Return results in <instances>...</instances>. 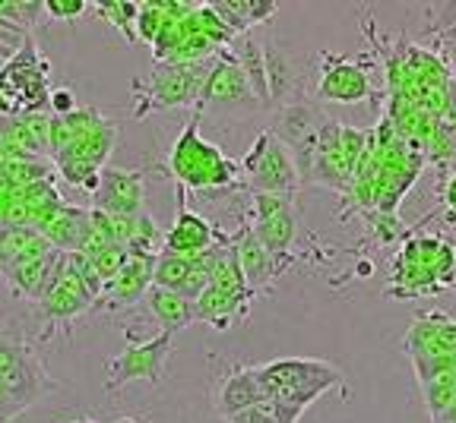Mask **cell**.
<instances>
[{"instance_id": "7", "label": "cell", "mask_w": 456, "mask_h": 423, "mask_svg": "<svg viewBox=\"0 0 456 423\" xmlns=\"http://www.w3.org/2000/svg\"><path fill=\"white\" fill-rule=\"evenodd\" d=\"M256 108V99L250 92L248 76L241 73L238 60L232 57L228 48H219L213 57V67L207 70L203 79V89H200L197 99V114L203 111H228V114H241Z\"/></svg>"}, {"instance_id": "8", "label": "cell", "mask_w": 456, "mask_h": 423, "mask_svg": "<svg viewBox=\"0 0 456 423\" xmlns=\"http://www.w3.org/2000/svg\"><path fill=\"white\" fill-rule=\"evenodd\" d=\"M254 237L264 243V250L273 259H282L292 250L295 231H298V215H295V199L285 196H266L254 193Z\"/></svg>"}, {"instance_id": "5", "label": "cell", "mask_w": 456, "mask_h": 423, "mask_svg": "<svg viewBox=\"0 0 456 423\" xmlns=\"http://www.w3.org/2000/svg\"><path fill=\"white\" fill-rule=\"evenodd\" d=\"M238 168H241V184L248 187L250 193L295 199V193H298V187H301L295 156L285 148V142L279 140L273 130L256 136V142L250 146L244 162H238Z\"/></svg>"}, {"instance_id": "21", "label": "cell", "mask_w": 456, "mask_h": 423, "mask_svg": "<svg viewBox=\"0 0 456 423\" xmlns=\"http://www.w3.org/2000/svg\"><path fill=\"white\" fill-rule=\"evenodd\" d=\"M142 300H146L150 313L156 316V323L162 325V331H171V335H175V331H181L191 323H197V316H193V304L191 300H184L181 294H175V291H165V288H156V284H152Z\"/></svg>"}, {"instance_id": "1", "label": "cell", "mask_w": 456, "mask_h": 423, "mask_svg": "<svg viewBox=\"0 0 456 423\" xmlns=\"http://www.w3.org/2000/svg\"><path fill=\"white\" fill-rule=\"evenodd\" d=\"M168 168L178 180L181 190H235L241 184V168L238 162L225 158L219 152V146L207 142L200 136V114L193 111V117L187 120V127L178 133L175 146H171Z\"/></svg>"}, {"instance_id": "11", "label": "cell", "mask_w": 456, "mask_h": 423, "mask_svg": "<svg viewBox=\"0 0 456 423\" xmlns=\"http://www.w3.org/2000/svg\"><path fill=\"white\" fill-rule=\"evenodd\" d=\"M152 268H156V256L127 253L124 268L102 288L95 307H105V310H111V313L136 307L142 297H146V291L152 288Z\"/></svg>"}, {"instance_id": "14", "label": "cell", "mask_w": 456, "mask_h": 423, "mask_svg": "<svg viewBox=\"0 0 456 423\" xmlns=\"http://www.w3.org/2000/svg\"><path fill=\"white\" fill-rule=\"evenodd\" d=\"M93 307H95L93 291L86 288L77 275H70L67 268H64V275L57 278L54 288L36 300L38 316L48 319V323H67V319H77V316H83V313H89Z\"/></svg>"}, {"instance_id": "17", "label": "cell", "mask_w": 456, "mask_h": 423, "mask_svg": "<svg viewBox=\"0 0 456 423\" xmlns=\"http://www.w3.org/2000/svg\"><path fill=\"white\" fill-rule=\"evenodd\" d=\"M232 247H235V256H238V266H241L244 282H248V288L254 291V294H256V291H264L266 284L276 278V272H279L276 259H273V256L264 250V243L254 237L250 225H244L241 231L235 234Z\"/></svg>"}, {"instance_id": "27", "label": "cell", "mask_w": 456, "mask_h": 423, "mask_svg": "<svg viewBox=\"0 0 456 423\" xmlns=\"http://www.w3.org/2000/svg\"><path fill=\"white\" fill-rule=\"evenodd\" d=\"M89 259H93L95 272H99V278H102V288H105V284L124 268V262H127V250H124V247H108V250H102L99 256H89Z\"/></svg>"}, {"instance_id": "9", "label": "cell", "mask_w": 456, "mask_h": 423, "mask_svg": "<svg viewBox=\"0 0 456 423\" xmlns=\"http://www.w3.org/2000/svg\"><path fill=\"white\" fill-rule=\"evenodd\" d=\"M146 205V177L142 171L102 168L93 193V209L105 215H140Z\"/></svg>"}, {"instance_id": "31", "label": "cell", "mask_w": 456, "mask_h": 423, "mask_svg": "<svg viewBox=\"0 0 456 423\" xmlns=\"http://www.w3.org/2000/svg\"><path fill=\"white\" fill-rule=\"evenodd\" d=\"M441 117H444V124H447V127L456 130V83H453V79H450L447 95H444V111H441Z\"/></svg>"}, {"instance_id": "4", "label": "cell", "mask_w": 456, "mask_h": 423, "mask_svg": "<svg viewBox=\"0 0 456 423\" xmlns=\"http://www.w3.org/2000/svg\"><path fill=\"white\" fill-rule=\"evenodd\" d=\"M209 67L203 64H171L156 60L146 79H136L134 92V120H142L150 111H168V108L197 105L203 79Z\"/></svg>"}, {"instance_id": "2", "label": "cell", "mask_w": 456, "mask_h": 423, "mask_svg": "<svg viewBox=\"0 0 456 423\" xmlns=\"http://www.w3.org/2000/svg\"><path fill=\"white\" fill-rule=\"evenodd\" d=\"M456 284V250L437 237H415L393 262V297H425Z\"/></svg>"}, {"instance_id": "24", "label": "cell", "mask_w": 456, "mask_h": 423, "mask_svg": "<svg viewBox=\"0 0 456 423\" xmlns=\"http://www.w3.org/2000/svg\"><path fill=\"white\" fill-rule=\"evenodd\" d=\"M93 10L99 13V20H105L111 28H118L130 44L136 42L134 22H136V10H140V4H130V0H105V4H93Z\"/></svg>"}, {"instance_id": "33", "label": "cell", "mask_w": 456, "mask_h": 423, "mask_svg": "<svg viewBox=\"0 0 456 423\" xmlns=\"http://www.w3.org/2000/svg\"><path fill=\"white\" fill-rule=\"evenodd\" d=\"M370 272H374V266H370V262L364 259L362 266H358V275H362V278H370Z\"/></svg>"}, {"instance_id": "28", "label": "cell", "mask_w": 456, "mask_h": 423, "mask_svg": "<svg viewBox=\"0 0 456 423\" xmlns=\"http://www.w3.org/2000/svg\"><path fill=\"white\" fill-rule=\"evenodd\" d=\"M28 351H32V347H28L26 341L13 339L10 331H0V379H4Z\"/></svg>"}, {"instance_id": "13", "label": "cell", "mask_w": 456, "mask_h": 423, "mask_svg": "<svg viewBox=\"0 0 456 423\" xmlns=\"http://www.w3.org/2000/svg\"><path fill=\"white\" fill-rule=\"evenodd\" d=\"M209 247H216V227L203 215L187 209L184 193H178V215H175V225L165 231L162 250L175 256H197L207 253Z\"/></svg>"}, {"instance_id": "10", "label": "cell", "mask_w": 456, "mask_h": 423, "mask_svg": "<svg viewBox=\"0 0 456 423\" xmlns=\"http://www.w3.org/2000/svg\"><path fill=\"white\" fill-rule=\"evenodd\" d=\"M317 99L336 101V105H355V101L370 99V76L364 67L346 57L323 54V67L317 70Z\"/></svg>"}, {"instance_id": "3", "label": "cell", "mask_w": 456, "mask_h": 423, "mask_svg": "<svg viewBox=\"0 0 456 423\" xmlns=\"http://www.w3.org/2000/svg\"><path fill=\"white\" fill-rule=\"evenodd\" d=\"M256 376H260V388H264L266 398L295 404L301 411H307L323 392H330V388H336L342 382L339 367L317 357L270 360L264 367H256Z\"/></svg>"}, {"instance_id": "6", "label": "cell", "mask_w": 456, "mask_h": 423, "mask_svg": "<svg viewBox=\"0 0 456 423\" xmlns=\"http://www.w3.org/2000/svg\"><path fill=\"white\" fill-rule=\"evenodd\" d=\"M171 341L175 335L171 331H159L150 335L146 341H134V345L124 347L118 357L108 360L105 370V392L114 395L118 388H124L127 382H162L165 379V363L171 357Z\"/></svg>"}, {"instance_id": "32", "label": "cell", "mask_w": 456, "mask_h": 423, "mask_svg": "<svg viewBox=\"0 0 456 423\" xmlns=\"http://www.w3.org/2000/svg\"><path fill=\"white\" fill-rule=\"evenodd\" d=\"M13 411H10V402H7V395H4V388H0V423L4 420H13Z\"/></svg>"}, {"instance_id": "15", "label": "cell", "mask_w": 456, "mask_h": 423, "mask_svg": "<svg viewBox=\"0 0 456 423\" xmlns=\"http://www.w3.org/2000/svg\"><path fill=\"white\" fill-rule=\"evenodd\" d=\"M51 386H54V382L48 379V373H45L42 360L36 357V351H28L26 357L0 379V388H4V395H7L13 414H22L26 408H32Z\"/></svg>"}, {"instance_id": "30", "label": "cell", "mask_w": 456, "mask_h": 423, "mask_svg": "<svg viewBox=\"0 0 456 423\" xmlns=\"http://www.w3.org/2000/svg\"><path fill=\"white\" fill-rule=\"evenodd\" d=\"M48 108H51V114L54 117H64V114H70L73 108V95H70V89H57V92H51L48 95Z\"/></svg>"}, {"instance_id": "29", "label": "cell", "mask_w": 456, "mask_h": 423, "mask_svg": "<svg viewBox=\"0 0 456 423\" xmlns=\"http://www.w3.org/2000/svg\"><path fill=\"white\" fill-rule=\"evenodd\" d=\"M89 10H93V4H86V0H45V16L48 20H83Z\"/></svg>"}, {"instance_id": "19", "label": "cell", "mask_w": 456, "mask_h": 423, "mask_svg": "<svg viewBox=\"0 0 456 423\" xmlns=\"http://www.w3.org/2000/svg\"><path fill=\"white\" fill-rule=\"evenodd\" d=\"M264 70H266V92H270V105L289 99L292 89L301 79L292 54H289L276 38H266V44H264Z\"/></svg>"}, {"instance_id": "34", "label": "cell", "mask_w": 456, "mask_h": 423, "mask_svg": "<svg viewBox=\"0 0 456 423\" xmlns=\"http://www.w3.org/2000/svg\"><path fill=\"white\" fill-rule=\"evenodd\" d=\"M453 67H456V48H453Z\"/></svg>"}, {"instance_id": "12", "label": "cell", "mask_w": 456, "mask_h": 423, "mask_svg": "<svg viewBox=\"0 0 456 423\" xmlns=\"http://www.w3.org/2000/svg\"><path fill=\"white\" fill-rule=\"evenodd\" d=\"M406 354L412 357H456V319H447L444 313H421L409 325Z\"/></svg>"}, {"instance_id": "18", "label": "cell", "mask_w": 456, "mask_h": 423, "mask_svg": "<svg viewBox=\"0 0 456 423\" xmlns=\"http://www.w3.org/2000/svg\"><path fill=\"white\" fill-rule=\"evenodd\" d=\"M250 300H254V297L228 294V291H219L209 284V288L193 300V316H197V323H207V325H213V329L225 331V329H232L235 319H241L244 313H248Z\"/></svg>"}, {"instance_id": "26", "label": "cell", "mask_w": 456, "mask_h": 423, "mask_svg": "<svg viewBox=\"0 0 456 423\" xmlns=\"http://www.w3.org/2000/svg\"><path fill=\"white\" fill-rule=\"evenodd\" d=\"M425 13L431 32L441 36L450 48H456V4H431V7H425Z\"/></svg>"}, {"instance_id": "16", "label": "cell", "mask_w": 456, "mask_h": 423, "mask_svg": "<svg viewBox=\"0 0 456 423\" xmlns=\"http://www.w3.org/2000/svg\"><path fill=\"white\" fill-rule=\"evenodd\" d=\"M264 388H260V376L256 367H238L216 386L213 392V408L219 411V417H235L241 411L254 408L256 402H264Z\"/></svg>"}, {"instance_id": "22", "label": "cell", "mask_w": 456, "mask_h": 423, "mask_svg": "<svg viewBox=\"0 0 456 423\" xmlns=\"http://www.w3.org/2000/svg\"><path fill=\"white\" fill-rule=\"evenodd\" d=\"M301 414H305V411L295 408V404L276 402V398H264V402H256L254 408L228 417L225 423H298Z\"/></svg>"}, {"instance_id": "20", "label": "cell", "mask_w": 456, "mask_h": 423, "mask_svg": "<svg viewBox=\"0 0 456 423\" xmlns=\"http://www.w3.org/2000/svg\"><path fill=\"white\" fill-rule=\"evenodd\" d=\"M54 253L57 250H51V253H45V256H32V259H20V262H13V266L4 268L0 275H4V282H7L10 294L26 297V300L36 304L38 294H42V288H45V278H48L51 262H54Z\"/></svg>"}, {"instance_id": "23", "label": "cell", "mask_w": 456, "mask_h": 423, "mask_svg": "<svg viewBox=\"0 0 456 423\" xmlns=\"http://www.w3.org/2000/svg\"><path fill=\"white\" fill-rule=\"evenodd\" d=\"M191 256H175V253H159L156 256V268H152V284L165 291H178L184 284V278L191 275Z\"/></svg>"}, {"instance_id": "25", "label": "cell", "mask_w": 456, "mask_h": 423, "mask_svg": "<svg viewBox=\"0 0 456 423\" xmlns=\"http://www.w3.org/2000/svg\"><path fill=\"white\" fill-rule=\"evenodd\" d=\"M165 20H168V16L162 13V4H159V0H142L140 10H136V22H134L136 42L156 44L165 28Z\"/></svg>"}]
</instances>
